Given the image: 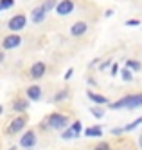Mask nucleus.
<instances>
[{
    "instance_id": "20",
    "label": "nucleus",
    "mask_w": 142,
    "mask_h": 150,
    "mask_svg": "<svg viewBox=\"0 0 142 150\" xmlns=\"http://www.w3.org/2000/svg\"><path fill=\"white\" fill-rule=\"evenodd\" d=\"M15 6V0H0V9H9Z\"/></svg>"
},
{
    "instance_id": "18",
    "label": "nucleus",
    "mask_w": 142,
    "mask_h": 150,
    "mask_svg": "<svg viewBox=\"0 0 142 150\" xmlns=\"http://www.w3.org/2000/svg\"><path fill=\"white\" fill-rule=\"evenodd\" d=\"M69 96V91L67 89H63V91H59V92H56V96H54V101H63L65 98Z\"/></svg>"
},
{
    "instance_id": "33",
    "label": "nucleus",
    "mask_w": 142,
    "mask_h": 150,
    "mask_svg": "<svg viewBox=\"0 0 142 150\" xmlns=\"http://www.w3.org/2000/svg\"><path fill=\"white\" fill-rule=\"evenodd\" d=\"M0 11H2V9H0Z\"/></svg>"
},
{
    "instance_id": "21",
    "label": "nucleus",
    "mask_w": 142,
    "mask_h": 150,
    "mask_svg": "<svg viewBox=\"0 0 142 150\" xmlns=\"http://www.w3.org/2000/svg\"><path fill=\"white\" fill-rule=\"evenodd\" d=\"M61 137H63V139H72V137H78V136L74 134V130H72V128H67V130H63Z\"/></svg>"
},
{
    "instance_id": "31",
    "label": "nucleus",
    "mask_w": 142,
    "mask_h": 150,
    "mask_svg": "<svg viewBox=\"0 0 142 150\" xmlns=\"http://www.w3.org/2000/svg\"><path fill=\"white\" fill-rule=\"evenodd\" d=\"M0 114H2V105H0Z\"/></svg>"
},
{
    "instance_id": "22",
    "label": "nucleus",
    "mask_w": 142,
    "mask_h": 150,
    "mask_svg": "<svg viewBox=\"0 0 142 150\" xmlns=\"http://www.w3.org/2000/svg\"><path fill=\"white\" fill-rule=\"evenodd\" d=\"M94 150H112V146L108 145L106 141H99V143L95 145V148H94Z\"/></svg>"
},
{
    "instance_id": "17",
    "label": "nucleus",
    "mask_w": 142,
    "mask_h": 150,
    "mask_svg": "<svg viewBox=\"0 0 142 150\" xmlns=\"http://www.w3.org/2000/svg\"><path fill=\"white\" fill-rule=\"evenodd\" d=\"M41 6H43V9H45V11L49 13V11H52V9H56L58 2H56V0H45V2H43Z\"/></svg>"
},
{
    "instance_id": "10",
    "label": "nucleus",
    "mask_w": 142,
    "mask_h": 150,
    "mask_svg": "<svg viewBox=\"0 0 142 150\" xmlns=\"http://www.w3.org/2000/svg\"><path fill=\"white\" fill-rule=\"evenodd\" d=\"M88 31V24L86 22H76L74 25H70V35L72 36H83Z\"/></svg>"
},
{
    "instance_id": "1",
    "label": "nucleus",
    "mask_w": 142,
    "mask_h": 150,
    "mask_svg": "<svg viewBox=\"0 0 142 150\" xmlns=\"http://www.w3.org/2000/svg\"><path fill=\"white\" fill-rule=\"evenodd\" d=\"M137 107H142V94H129L119 101L110 103V109H137Z\"/></svg>"
},
{
    "instance_id": "28",
    "label": "nucleus",
    "mask_w": 142,
    "mask_h": 150,
    "mask_svg": "<svg viewBox=\"0 0 142 150\" xmlns=\"http://www.w3.org/2000/svg\"><path fill=\"white\" fill-rule=\"evenodd\" d=\"M117 71H119V67H117L115 63H113V65H112V71H110V72H112V76H115V74H117Z\"/></svg>"
},
{
    "instance_id": "11",
    "label": "nucleus",
    "mask_w": 142,
    "mask_h": 150,
    "mask_svg": "<svg viewBox=\"0 0 142 150\" xmlns=\"http://www.w3.org/2000/svg\"><path fill=\"white\" fill-rule=\"evenodd\" d=\"M27 98L32 100V101H38L41 98V89L40 85H31V87L27 89Z\"/></svg>"
},
{
    "instance_id": "9",
    "label": "nucleus",
    "mask_w": 142,
    "mask_h": 150,
    "mask_svg": "<svg viewBox=\"0 0 142 150\" xmlns=\"http://www.w3.org/2000/svg\"><path fill=\"white\" fill-rule=\"evenodd\" d=\"M45 16H47V11L43 9V6L34 7V9H32V13H31V20L34 24H41L43 20H45Z\"/></svg>"
},
{
    "instance_id": "7",
    "label": "nucleus",
    "mask_w": 142,
    "mask_h": 150,
    "mask_svg": "<svg viewBox=\"0 0 142 150\" xmlns=\"http://www.w3.org/2000/svg\"><path fill=\"white\" fill-rule=\"evenodd\" d=\"M20 145L24 146V148H27V150H31L32 146L36 145V134L32 132V130H27L24 136H22V139H20Z\"/></svg>"
},
{
    "instance_id": "32",
    "label": "nucleus",
    "mask_w": 142,
    "mask_h": 150,
    "mask_svg": "<svg viewBox=\"0 0 142 150\" xmlns=\"http://www.w3.org/2000/svg\"><path fill=\"white\" fill-rule=\"evenodd\" d=\"M11 150H16V148H15V146H13V148H11Z\"/></svg>"
},
{
    "instance_id": "14",
    "label": "nucleus",
    "mask_w": 142,
    "mask_h": 150,
    "mask_svg": "<svg viewBox=\"0 0 142 150\" xmlns=\"http://www.w3.org/2000/svg\"><path fill=\"white\" fill-rule=\"evenodd\" d=\"M13 109H15L16 112H24V110L27 109V101H25V100H18V101H15V103H13Z\"/></svg>"
},
{
    "instance_id": "25",
    "label": "nucleus",
    "mask_w": 142,
    "mask_h": 150,
    "mask_svg": "<svg viewBox=\"0 0 142 150\" xmlns=\"http://www.w3.org/2000/svg\"><path fill=\"white\" fill-rule=\"evenodd\" d=\"M140 22H139V20H128V22H126V25H132V27H135V25H139Z\"/></svg>"
},
{
    "instance_id": "34",
    "label": "nucleus",
    "mask_w": 142,
    "mask_h": 150,
    "mask_svg": "<svg viewBox=\"0 0 142 150\" xmlns=\"http://www.w3.org/2000/svg\"><path fill=\"white\" fill-rule=\"evenodd\" d=\"M25 150H27V148H25Z\"/></svg>"
},
{
    "instance_id": "3",
    "label": "nucleus",
    "mask_w": 142,
    "mask_h": 150,
    "mask_svg": "<svg viewBox=\"0 0 142 150\" xmlns=\"http://www.w3.org/2000/svg\"><path fill=\"white\" fill-rule=\"evenodd\" d=\"M27 25V18H25V15H15L13 18H9V22H7V27L11 29V31H22Z\"/></svg>"
},
{
    "instance_id": "23",
    "label": "nucleus",
    "mask_w": 142,
    "mask_h": 150,
    "mask_svg": "<svg viewBox=\"0 0 142 150\" xmlns=\"http://www.w3.org/2000/svg\"><path fill=\"white\" fill-rule=\"evenodd\" d=\"M70 128L74 130V134H76V136H79V134H81V121H74Z\"/></svg>"
},
{
    "instance_id": "2",
    "label": "nucleus",
    "mask_w": 142,
    "mask_h": 150,
    "mask_svg": "<svg viewBox=\"0 0 142 150\" xmlns=\"http://www.w3.org/2000/svg\"><path fill=\"white\" fill-rule=\"evenodd\" d=\"M67 125H69V117L63 116V114H59V112H52L47 117V127L54 128V130H63Z\"/></svg>"
},
{
    "instance_id": "30",
    "label": "nucleus",
    "mask_w": 142,
    "mask_h": 150,
    "mask_svg": "<svg viewBox=\"0 0 142 150\" xmlns=\"http://www.w3.org/2000/svg\"><path fill=\"white\" fill-rule=\"evenodd\" d=\"M4 58H6V54H4V52H2V51H0V63H2V62H4Z\"/></svg>"
},
{
    "instance_id": "16",
    "label": "nucleus",
    "mask_w": 142,
    "mask_h": 150,
    "mask_svg": "<svg viewBox=\"0 0 142 150\" xmlns=\"http://www.w3.org/2000/svg\"><path fill=\"white\" fill-rule=\"evenodd\" d=\"M126 69L140 71V69H142V65H140V62H137V60H128V62H126Z\"/></svg>"
},
{
    "instance_id": "4",
    "label": "nucleus",
    "mask_w": 142,
    "mask_h": 150,
    "mask_svg": "<svg viewBox=\"0 0 142 150\" xmlns=\"http://www.w3.org/2000/svg\"><path fill=\"white\" fill-rule=\"evenodd\" d=\"M27 125V120H25V116H18L15 117L13 121L9 123V128H7V134H18L22 128H24Z\"/></svg>"
},
{
    "instance_id": "13",
    "label": "nucleus",
    "mask_w": 142,
    "mask_h": 150,
    "mask_svg": "<svg viewBox=\"0 0 142 150\" xmlns=\"http://www.w3.org/2000/svg\"><path fill=\"white\" fill-rule=\"evenodd\" d=\"M86 94H88V98H90L94 103H99V105H106V103H108V98H104V96H101V94H94L92 91H88Z\"/></svg>"
},
{
    "instance_id": "15",
    "label": "nucleus",
    "mask_w": 142,
    "mask_h": 150,
    "mask_svg": "<svg viewBox=\"0 0 142 150\" xmlns=\"http://www.w3.org/2000/svg\"><path fill=\"white\" fill-rule=\"evenodd\" d=\"M140 123H142V116H140V117H137V120H135L133 123H129V125H126V127L122 128V132H132V130H135V128H137V127H139Z\"/></svg>"
},
{
    "instance_id": "12",
    "label": "nucleus",
    "mask_w": 142,
    "mask_h": 150,
    "mask_svg": "<svg viewBox=\"0 0 142 150\" xmlns=\"http://www.w3.org/2000/svg\"><path fill=\"white\" fill-rule=\"evenodd\" d=\"M85 136L86 137H101L103 136V128L101 127H90L85 130Z\"/></svg>"
},
{
    "instance_id": "27",
    "label": "nucleus",
    "mask_w": 142,
    "mask_h": 150,
    "mask_svg": "<svg viewBox=\"0 0 142 150\" xmlns=\"http://www.w3.org/2000/svg\"><path fill=\"white\" fill-rule=\"evenodd\" d=\"M108 65H110V60H106V62H103V63H101V67H99V71H104V69H106Z\"/></svg>"
},
{
    "instance_id": "29",
    "label": "nucleus",
    "mask_w": 142,
    "mask_h": 150,
    "mask_svg": "<svg viewBox=\"0 0 142 150\" xmlns=\"http://www.w3.org/2000/svg\"><path fill=\"white\" fill-rule=\"evenodd\" d=\"M72 74H74V71H72V69H69L67 72H65V80H69V78L72 76Z\"/></svg>"
},
{
    "instance_id": "24",
    "label": "nucleus",
    "mask_w": 142,
    "mask_h": 150,
    "mask_svg": "<svg viewBox=\"0 0 142 150\" xmlns=\"http://www.w3.org/2000/svg\"><path fill=\"white\" fill-rule=\"evenodd\" d=\"M122 80H124V81H132V80H133L132 72H129L128 69H122Z\"/></svg>"
},
{
    "instance_id": "19",
    "label": "nucleus",
    "mask_w": 142,
    "mask_h": 150,
    "mask_svg": "<svg viewBox=\"0 0 142 150\" xmlns=\"http://www.w3.org/2000/svg\"><path fill=\"white\" fill-rule=\"evenodd\" d=\"M90 112H92V116H94V117H103V116H104V110L101 109V107H92Z\"/></svg>"
},
{
    "instance_id": "26",
    "label": "nucleus",
    "mask_w": 142,
    "mask_h": 150,
    "mask_svg": "<svg viewBox=\"0 0 142 150\" xmlns=\"http://www.w3.org/2000/svg\"><path fill=\"white\" fill-rule=\"evenodd\" d=\"M113 136H119V134H122V128H112V130H110Z\"/></svg>"
},
{
    "instance_id": "5",
    "label": "nucleus",
    "mask_w": 142,
    "mask_h": 150,
    "mask_svg": "<svg viewBox=\"0 0 142 150\" xmlns=\"http://www.w3.org/2000/svg\"><path fill=\"white\" fill-rule=\"evenodd\" d=\"M72 11H74V2L72 0H61V2H58V6H56V13L59 16H69Z\"/></svg>"
},
{
    "instance_id": "8",
    "label": "nucleus",
    "mask_w": 142,
    "mask_h": 150,
    "mask_svg": "<svg viewBox=\"0 0 142 150\" xmlns=\"http://www.w3.org/2000/svg\"><path fill=\"white\" fill-rule=\"evenodd\" d=\"M20 42H22V38L18 35H9L2 40V47L4 49H16L20 45Z\"/></svg>"
},
{
    "instance_id": "6",
    "label": "nucleus",
    "mask_w": 142,
    "mask_h": 150,
    "mask_svg": "<svg viewBox=\"0 0 142 150\" xmlns=\"http://www.w3.org/2000/svg\"><path fill=\"white\" fill-rule=\"evenodd\" d=\"M45 72H47V65H45L43 62H36V63H32V67H31V71H29L31 78H34V80H40Z\"/></svg>"
}]
</instances>
